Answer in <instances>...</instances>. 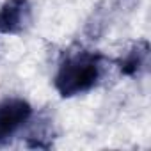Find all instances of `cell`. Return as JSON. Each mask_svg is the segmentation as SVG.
I'll return each instance as SVG.
<instances>
[{"instance_id":"6da1fadb","label":"cell","mask_w":151,"mask_h":151,"mask_svg":"<svg viewBox=\"0 0 151 151\" xmlns=\"http://www.w3.org/2000/svg\"><path fill=\"white\" fill-rule=\"evenodd\" d=\"M105 60L103 55L82 48L68 52L53 78L60 98H73L94 89L103 77Z\"/></svg>"},{"instance_id":"7a4b0ae2","label":"cell","mask_w":151,"mask_h":151,"mask_svg":"<svg viewBox=\"0 0 151 151\" xmlns=\"http://www.w3.org/2000/svg\"><path fill=\"white\" fill-rule=\"evenodd\" d=\"M139 2L140 0H101L91 11L84 25V36L91 41L101 39L116 22L133 13Z\"/></svg>"},{"instance_id":"3957f363","label":"cell","mask_w":151,"mask_h":151,"mask_svg":"<svg viewBox=\"0 0 151 151\" xmlns=\"http://www.w3.org/2000/svg\"><path fill=\"white\" fill-rule=\"evenodd\" d=\"M32 116V107L22 98H6L0 101V146L7 144Z\"/></svg>"},{"instance_id":"277c9868","label":"cell","mask_w":151,"mask_h":151,"mask_svg":"<svg viewBox=\"0 0 151 151\" xmlns=\"http://www.w3.org/2000/svg\"><path fill=\"white\" fill-rule=\"evenodd\" d=\"M32 22V6L29 0H6L0 7V32L22 34Z\"/></svg>"},{"instance_id":"5b68a950","label":"cell","mask_w":151,"mask_h":151,"mask_svg":"<svg viewBox=\"0 0 151 151\" xmlns=\"http://www.w3.org/2000/svg\"><path fill=\"white\" fill-rule=\"evenodd\" d=\"M27 146L34 149H50L57 139V128L53 121V114L46 109L37 114V117L29 124L27 130Z\"/></svg>"},{"instance_id":"8992f818","label":"cell","mask_w":151,"mask_h":151,"mask_svg":"<svg viewBox=\"0 0 151 151\" xmlns=\"http://www.w3.org/2000/svg\"><path fill=\"white\" fill-rule=\"evenodd\" d=\"M116 64H117L119 73L124 75V77L135 78V77L144 75L149 66V43L146 39L133 43L128 48V52L116 60Z\"/></svg>"}]
</instances>
